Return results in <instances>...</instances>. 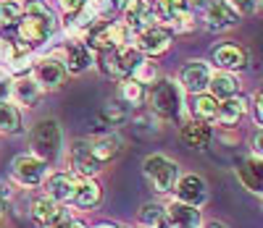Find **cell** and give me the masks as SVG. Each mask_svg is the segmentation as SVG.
<instances>
[{
  "mask_svg": "<svg viewBox=\"0 0 263 228\" xmlns=\"http://www.w3.org/2000/svg\"><path fill=\"white\" fill-rule=\"evenodd\" d=\"M208 89H211V95L216 100H229V97H237L239 95V81L229 71H218V74H211Z\"/></svg>",
  "mask_w": 263,
  "mask_h": 228,
  "instance_id": "20",
  "label": "cell"
},
{
  "mask_svg": "<svg viewBox=\"0 0 263 228\" xmlns=\"http://www.w3.org/2000/svg\"><path fill=\"white\" fill-rule=\"evenodd\" d=\"M208 3H211V0H187V11H205L208 8Z\"/></svg>",
  "mask_w": 263,
  "mask_h": 228,
  "instance_id": "42",
  "label": "cell"
},
{
  "mask_svg": "<svg viewBox=\"0 0 263 228\" xmlns=\"http://www.w3.org/2000/svg\"><path fill=\"white\" fill-rule=\"evenodd\" d=\"M53 32V24H48V21H42L37 16H21L18 18V37L21 42H27V48L29 45H40V42H45Z\"/></svg>",
  "mask_w": 263,
  "mask_h": 228,
  "instance_id": "12",
  "label": "cell"
},
{
  "mask_svg": "<svg viewBox=\"0 0 263 228\" xmlns=\"http://www.w3.org/2000/svg\"><path fill=\"white\" fill-rule=\"evenodd\" d=\"M156 21V13H153V6L147 0H132L126 6V29H147Z\"/></svg>",
  "mask_w": 263,
  "mask_h": 228,
  "instance_id": "19",
  "label": "cell"
},
{
  "mask_svg": "<svg viewBox=\"0 0 263 228\" xmlns=\"http://www.w3.org/2000/svg\"><path fill=\"white\" fill-rule=\"evenodd\" d=\"M237 173H239V181L250 192L263 194V157H248V160H242Z\"/></svg>",
  "mask_w": 263,
  "mask_h": 228,
  "instance_id": "18",
  "label": "cell"
},
{
  "mask_svg": "<svg viewBox=\"0 0 263 228\" xmlns=\"http://www.w3.org/2000/svg\"><path fill=\"white\" fill-rule=\"evenodd\" d=\"M66 228H87L82 220H69V223H66Z\"/></svg>",
  "mask_w": 263,
  "mask_h": 228,
  "instance_id": "44",
  "label": "cell"
},
{
  "mask_svg": "<svg viewBox=\"0 0 263 228\" xmlns=\"http://www.w3.org/2000/svg\"><path fill=\"white\" fill-rule=\"evenodd\" d=\"M205 21H208L211 32H224V29L237 27L239 13L229 0H211L208 8H205Z\"/></svg>",
  "mask_w": 263,
  "mask_h": 228,
  "instance_id": "7",
  "label": "cell"
},
{
  "mask_svg": "<svg viewBox=\"0 0 263 228\" xmlns=\"http://www.w3.org/2000/svg\"><path fill=\"white\" fill-rule=\"evenodd\" d=\"M182 84L190 89L192 95H203L208 89V81H211V68L205 60H187L182 66V74H179Z\"/></svg>",
  "mask_w": 263,
  "mask_h": 228,
  "instance_id": "9",
  "label": "cell"
},
{
  "mask_svg": "<svg viewBox=\"0 0 263 228\" xmlns=\"http://www.w3.org/2000/svg\"><path fill=\"white\" fill-rule=\"evenodd\" d=\"M34 81L45 89H58L66 81V66L55 58H42L34 66Z\"/></svg>",
  "mask_w": 263,
  "mask_h": 228,
  "instance_id": "11",
  "label": "cell"
},
{
  "mask_svg": "<svg viewBox=\"0 0 263 228\" xmlns=\"http://www.w3.org/2000/svg\"><path fill=\"white\" fill-rule=\"evenodd\" d=\"M0 131H3V134L21 131V113L11 102H0Z\"/></svg>",
  "mask_w": 263,
  "mask_h": 228,
  "instance_id": "30",
  "label": "cell"
},
{
  "mask_svg": "<svg viewBox=\"0 0 263 228\" xmlns=\"http://www.w3.org/2000/svg\"><path fill=\"white\" fill-rule=\"evenodd\" d=\"M156 76H158V68L153 66V63H140L137 68H135V79L140 81V84H153L156 81Z\"/></svg>",
  "mask_w": 263,
  "mask_h": 228,
  "instance_id": "35",
  "label": "cell"
},
{
  "mask_svg": "<svg viewBox=\"0 0 263 228\" xmlns=\"http://www.w3.org/2000/svg\"><path fill=\"white\" fill-rule=\"evenodd\" d=\"M211 58L218 68H224V71H239V68L248 66V53L242 48H237V45H229V42L213 48Z\"/></svg>",
  "mask_w": 263,
  "mask_h": 228,
  "instance_id": "15",
  "label": "cell"
},
{
  "mask_svg": "<svg viewBox=\"0 0 263 228\" xmlns=\"http://www.w3.org/2000/svg\"><path fill=\"white\" fill-rule=\"evenodd\" d=\"M229 3L237 8V13H253L255 11V0H229Z\"/></svg>",
  "mask_w": 263,
  "mask_h": 228,
  "instance_id": "38",
  "label": "cell"
},
{
  "mask_svg": "<svg viewBox=\"0 0 263 228\" xmlns=\"http://www.w3.org/2000/svg\"><path fill=\"white\" fill-rule=\"evenodd\" d=\"M258 6H260V11H263V0H258Z\"/></svg>",
  "mask_w": 263,
  "mask_h": 228,
  "instance_id": "47",
  "label": "cell"
},
{
  "mask_svg": "<svg viewBox=\"0 0 263 228\" xmlns=\"http://www.w3.org/2000/svg\"><path fill=\"white\" fill-rule=\"evenodd\" d=\"M95 228H121V225H116V223H100V225H95Z\"/></svg>",
  "mask_w": 263,
  "mask_h": 228,
  "instance_id": "46",
  "label": "cell"
},
{
  "mask_svg": "<svg viewBox=\"0 0 263 228\" xmlns=\"http://www.w3.org/2000/svg\"><path fill=\"white\" fill-rule=\"evenodd\" d=\"M168 45H171V34L161 27H147V29H140L137 34V45L135 48L142 53V55H161L168 50Z\"/></svg>",
  "mask_w": 263,
  "mask_h": 228,
  "instance_id": "10",
  "label": "cell"
},
{
  "mask_svg": "<svg viewBox=\"0 0 263 228\" xmlns=\"http://www.w3.org/2000/svg\"><path fill=\"white\" fill-rule=\"evenodd\" d=\"M156 121H153V113H140V116H135V121H132V131H135L140 139H150L153 134H156Z\"/></svg>",
  "mask_w": 263,
  "mask_h": 228,
  "instance_id": "32",
  "label": "cell"
},
{
  "mask_svg": "<svg viewBox=\"0 0 263 228\" xmlns=\"http://www.w3.org/2000/svg\"><path fill=\"white\" fill-rule=\"evenodd\" d=\"M0 210H3V197H0Z\"/></svg>",
  "mask_w": 263,
  "mask_h": 228,
  "instance_id": "48",
  "label": "cell"
},
{
  "mask_svg": "<svg viewBox=\"0 0 263 228\" xmlns=\"http://www.w3.org/2000/svg\"><path fill=\"white\" fill-rule=\"evenodd\" d=\"M253 113H255V121L263 123V92H258L253 97Z\"/></svg>",
  "mask_w": 263,
  "mask_h": 228,
  "instance_id": "40",
  "label": "cell"
},
{
  "mask_svg": "<svg viewBox=\"0 0 263 228\" xmlns=\"http://www.w3.org/2000/svg\"><path fill=\"white\" fill-rule=\"evenodd\" d=\"M11 95V79L6 74H0V102H6Z\"/></svg>",
  "mask_w": 263,
  "mask_h": 228,
  "instance_id": "39",
  "label": "cell"
},
{
  "mask_svg": "<svg viewBox=\"0 0 263 228\" xmlns=\"http://www.w3.org/2000/svg\"><path fill=\"white\" fill-rule=\"evenodd\" d=\"M129 228H142V225H129Z\"/></svg>",
  "mask_w": 263,
  "mask_h": 228,
  "instance_id": "49",
  "label": "cell"
},
{
  "mask_svg": "<svg viewBox=\"0 0 263 228\" xmlns=\"http://www.w3.org/2000/svg\"><path fill=\"white\" fill-rule=\"evenodd\" d=\"M126 118H129V110H126V105L119 102V100L105 102L103 110H100V121H103L105 126H121Z\"/></svg>",
  "mask_w": 263,
  "mask_h": 228,
  "instance_id": "29",
  "label": "cell"
},
{
  "mask_svg": "<svg viewBox=\"0 0 263 228\" xmlns=\"http://www.w3.org/2000/svg\"><path fill=\"white\" fill-rule=\"evenodd\" d=\"M142 63V53L137 48H111V50H103V71L108 76H116L124 79L129 74H135V68Z\"/></svg>",
  "mask_w": 263,
  "mask_h": 228,
  "instance_id": "4",
  "label": "cell"
},
{
  "mask_svg": "<svg viewBox=\"0 0 263 228\" xmlns=\"http://www.w3.org/2000/svg\"><path fill=\"white\" fill-rule=\"evenodd\" d=\"M71 165H74V171H77L79 176H84V178H90V176H95L98 171H103V165L90 155L87 139L74 142V147H71Z\"/></svg>",
  "mask_w": 263,
  "mask_h": 228,
  "instance_id": "17",
  "label": "cell"
},
{
  "mask_svg": "<svg viewBox=\"0 0 263 228\" xmlns=\"http://www.w3.org/2000/svg\"><path fill=\"white\" fill-rule=\"evenodd\" d=\"M100 197H103V192L92 178H84V176L77 178V186H74V194H71V202L77 208H95L100 202Z\"/></svg>",
  "mask_w": 263,
  "mask_h": 228,
  "instance_id": "22",
  "label": "cell"
},
{
  "mask_svg": "<svg viewBox=\"0 0 263 228\" xmlns=\"http://www.w3.org/2000/svg\"><path fill=\"white\" fill-rule=\"evenodd\" d=\"M21 8L16 0H3V3H0V21H3V24H13V21H18L21 18Z\"/></svg>",
  "mask_w": 263,
  "mask_h": 228,
  "instance_id": "33",
  "label": "cell"
},
{
  "mask_svg": "<svg viewBox=\"0 0 263 228\" xmlns=\"http://www.w3.org/2000/svg\"><path fill=\"white\" fill-rule=\"evenodd\" d=\"M253 152H255L258 157H263V129H258V131L253 134Z\"/></svg>",
  "mask_w": 263,
  "mask_h": 228,
  "instance_id": "41",
  "label": "cell"
},
{
  "mask_svg": "<svg viewBox=\"0 0 263 228\" xmlns=\"http://www.w3.org/2000/svg\"><path fill=\"white\" fill-rule=\"evenodd\" d=\"M242 116H245V100L242 97H229L227 102H218V116H216L218 123L234 126Z\"/></svg>",
  "mask_w": 263,
  "mask_h": 228,
  "instance_id": "27",
  "label": "cell"
},
{
  "mask_svg": "<svg viewBox=\"0 0 263 228\" xmlns=\"http://www.w3.org/2000/svg\"><path fill=\"white\" fill-rule=\"evenodd\" d=\"M32 218L37 220L40 228H66L69 223V210L61 208V202L50 199V197H42V199H34L32 204Z\"/></svg>",
  "mask_w": 263,
  "mask_h": 228,
  "instance_id": "6",
  "label": "cell"
},
{
  "mask_svg": "<svg viewBox=\"0 0 263 228\" xmlns=\"http://www.w3.org/2000/svg\"><path fill=\"white\" fill-rule=\"evenodd\" d=\"M177 197H179V202H184V204L200 208V204L208 199V186H205V181H203L200 176L190 173V176H184L179 184H177Z\"/></svg>",
  "mask_w": 263,
  "mask_h": 228,
  "instance_id": "13",
  "label": "cell"
},
{
  "mask_svg": "<svg viewBox=\"0 0 263 228\" xmlns=\"http://www.w3.org/2000/svg\"><path fill=\"white\" fill-rule=\"evenodd\" d=\"M13 58H16V48L11 42L0 39V63H13Z\"/></svg>",
  "mask_w": 263,
  "mask_h": 228,
  "instance_id": "36",
  "label": "cell"
},
{
  "mask_svg": "<svg viewBox=\"0 0 263 228\" xmlns=\"http://www.w3.org/2000/svg\"><path fill=\"white\" fill-rule=\"evenodd\" d=\"M29 142H32V150H34V155L40 157V160H45V163L55 160L58 152H61V126L53 118L40 121L32 129Z\"/></svg>",
  "mask_w": 263,
  "mask_h": 228,
  "instance_id": "3",
  "label": "cell"
},
{
  "mask_svg": "<svg viewBox=\"0 0 263 228\" xmlns=\"http://www.w3.org/2000/svg\"><path fill=\"white\" fill-rule=\"evenodd\" d=\"M84 6H87V0H61V8L66 13H79Z\"/></svg>",
  "mask_w": 263,
  "mask_h": 228,
  "instance_id": "37",
  "label": "cell"
},
{
  "mask_svg": "<svg viewBox=\"0 0 263 228\" xmlns=\"http://www.w3.org/2000/svg\"><path fill=\"white\" fill-rule=\"evenodd\" d=\"M205 228H227V225H224V223H218V220H208Z\"/></svg>",
  "mask_w": 263,
  "mask_h": 228,
  "instance_id": "45",
  "label": "cell"
},
{
  "mask_svg": "<svg viewBox=\"0 0 263 228\" xmlns=\"http://www.w3.org/2000/svg\"><path fill=\"white\" fill-rule=\"evenodd\" d=\"M145 97H147L150 113H156V116H161L166 121L179 118V113H182V92H179V87L174 84L171 79L156 81Z\"/></svg>",
  "mask_w": 263,
  "mask_h": 228,
  "instance_id": "1",
  "label": "cell"
},
{
  "mask_svg": "<svg viewBox=\"0 0 263 228\" xmlns=\"http://www.w3.org/2000/svg\"><path fill=\"white\" fill-rule=\"evenodd\" d=\"M111 3V8H116V11H126V6L132 3V0H108Z\"/></svg>",
  "mask_w": 263,
  "mask_h": 228,
  "instance_id": "43",
  "label": "cell"
},
{
  "mask_svg": "<svg viewBox=\"0 0 263 228\" xmlns=\"http://www.w3.org/2000/svg\"><path fill=\"white\" fill-rule=\"evenodd\" d=\"M74 186H77V176H71V173H53V176L45 181V192H48V197L55 199V202L71 199Z\"/></svg>",
  "mask_w": 263,
  "mask_h": 228,
  "instance_id": "21",
  "label": "cell"
},
{
  "mask_svg": "<svg viewBox=\"0 0 263 228\" xmlns=\"http://www.w3.org/2000/svg\"><path fill=\"white\" fill-rule=\"evenodd\" d=\"M11 92L16 95V100H18L21 105L34 108V105H37V100H40V95H42V87H40L34 79L24 76V79H18V81L11 87Z\"/></svg>",
  "mask_w": 263,
  "mask_h": 228,
  "instance_id": "25",
  "label": "cell"
},
{
  "mask_svg": "<svg viewBox=\"0 0 263 228\" xmlns=\"http://www.w3.org/2000/svg\"><path fill=\"white\" fill-rule=\"evenodd\" d=\"M121 97H124L126 102H132V105L142 102V100H145V84H140L137 79L121 81Z\"/></svg>",
  "mask_w": 263,
  "mask_h": 228,
  "instance_id": "31",
  "label": "cell"
},
{
  "mask_svg": "<svg viewBox=\"0 0 263 228\" xmlns=\"http://www.w3.org/2000/svg\"><path fill=\"white\" fill-rule=\"evenodd\" d=\"M24 11H27L29 16H37V18H42V21H48V24L55 27V16H53V11H50L45 3H40V0H29Z\"/></svg>",
  "mask_w": 263,
  "mask_h": 228,
  "instance_id": "34",
  "label": "cell"
},
{
  "mask_svg": "<svg viewBox=\"0 0 263 228\" xmlns=\"http://www.w3.org/2000/svg\"><path fill=\"white\" fill-rule=\"evenodd\" d=\"M87 147H90V155L100 165L111 163L114 157L121 152V139L116 134H100V136H92V139H87Z\"/></svg>",
  "mask_w": 263,
  "mask_h": 228,
  "instance_id": "14",
  "label": "cell"
},
{
  "mask_svg": "<svg viewBox=\"0 0 263 228\" xmlns=\"http://www.w3.org/2000/svg\"><path fill=\"white\" fill-rule=\"evenodd\" d=\"M129 39V29L121 24H100L90 32V45L100 50H111V48H124Z\"/></svg>",
  "mask_w": 263,
  "mask_h": 228,
  "instance_id": "8",
  "label": "cell"
},
{
  "mask_svg": "<svg viewBox=\"0 0 263 228\" xmlns=\"http://www.w3.org/2000/svg\"><path fill=\"white\" fill-rule=\"evenodd\" d=\"M182 142L187 144V147H192V150H203V147H208V142H211V129H208V123H203V121H187L184 126H182Z\"/></svg>",
  "mask_w": 263,
  "mask_h": 228,
  "instance_id": "23",
  "label": "cell"
},
{
  "mask_svg": "<svg viewBox=\"0 0 263 228\" xmlns=\"http://www.w3.org/2000/svg\"><path fill=\"white\" fill-rule=\"evenodd\" d=\"M90 63H92V53H90V48L87 45H82V42H74V45H69L66 48V71H71V74H82V71H87L90 68Z\"/></svg>",
  "mask_w": 263,
  "mask_h": 228,
  "instance_id": "24",
  "label": "cell"
},
{
  "mask_svg": "<svg viewBox=\"0 0 263 228\" xmlns=\"http://www.w3.org/2000/svg\"><path fill=\"white\" fill-rule=\"evenodd\" d=\"M190 110H192L195 121H203V123L216 121V116H218V100L213 95H195Z\"/></svg>",
  "mask_w": 263,
  "mask_h": 228,
  "instance_id": "26",
  "label": "cell"
},
{
  "mask_svg": "<svg viewBox=\"0 0 263 228\" xmlns=\"http://www.w3.org/2000/svg\"><path fill=\"white\" fill-rule=\"evenodd\" d=\"M142 173L150 181L153 189L166 194V192L174 189V184H177L179 165L174 163L171 157H166V155H150V157H145V163H142Z\"/></svg>",
  "mask_w": 263,
  "mask_h": 228,
  "instance_id": "2",
  "label": "cell"
},
{
  "mask_svg": "<svg viewBox=\"0 0 263 228\" xmlns=\"http://www.w3.org/2000/svg\"><path fill=\"white\" fill-rule=\"evenodd\" d=\"M166 223L168 228H197L200 225V210L184 202H171L166 208Z\"/></svg>",
  "mask_w": 263,
  "mask_h": 228,
  "instance_id": "16",
  "label": "cell"
},
{
  "mask_svg": "<svg viewBox=\"0 0 263 228\" xmlns=\"http://www.w3.org/2000/svg\"><path fill=\"white\" fill-rule=\"evenodd\" d=\"M11 173H13V178L18 181V184L37 186L40 181L45 178V173H48V163L40 160L37 155H18V157H13V163H11Z\"/></svg>",
  "mask_w": 263,
  "mask_h": 228,
  "instance_id": "5",
  "label": "cell"
},
{
  "mask_svg": "<svg viewBox=\"0 0 263 228\" xmlns=\"http://www.w3.org/2000/svg\"><path fill=\"white\" fill-rule=\"evenodd\" d=\"M140 225L142 228H168L166 223V208L158 202H147L140 210Z\"/></svg>",
  "mask_w": 263,
  "mask_h": 228,
  "instance_id": "28",
  "label": "cell"
}]
</instances>
